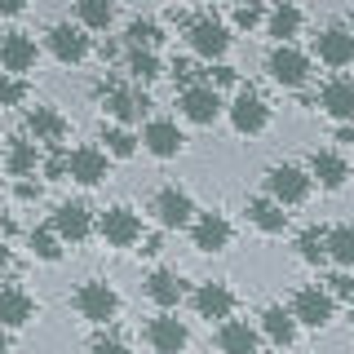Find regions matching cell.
I'll return each instance as SVG.
<instances>
[{"label": "cell", "mask_w": 354, "mask_h": 354, "mask_svg": "<svg viewBox=\"0 0 354 354\" xmlns=\"http://www.w3.org/2000/svg\"><path fill=\"white\" fill-rule=\"evenodd\" d=\"M124 40H129V49H147V53H155V44L164 40V31H160V22H155V18H133L129 31H124Z\"/></svg>", "instance_id": "1f68e13d"}, {"label": "cell", "mask_w": 354, "mask_h": 354, "mask_svg": "<svg viewBox=\"0 0 354 354\" xmlns=\"http://www.w3.org/2000/svg\"><path fill=\"white\" fill-rule=\"evenodd\" d=\"M49 230L62 243H84L88 235H93V213H88V204H80V199H66V204H58Z\"/></svg>", "instance_id": "7c38bea8"}, {"label": "cell", "mask_w": 354, "mask_h": 354, "mask_svg": "<svg viewBox=\"0 0 354 354\" xmlns=\"http://www.w3.org/2000/svg\"><path fill=\"white\" fill-rule=\"evenodd\" d=\"M36 58H40V49L27 31H5V36H0V71L5 75H18L22 80V75L36 66Z\"/></svg>", "instance_id": "5bb4252c"}, {"label": "cell", "mask_w": 354, "mask_h": 354, "mask_svg": "<svg viewBox=\"0 0 354 354\" xmlns=\"http://www.w3.org/2000/svg\"><path fill=\"white\" fill-rule=\"evenodd\" d=\"M142 147H147L155 160H173V155H182L186 138H182V129H177V120H147Z\"/></svg>", "instance_id": "ac0fdd59"}, {"label": "cell", "mask_w": 354, "mask_h": 354, "mask_svg": "<svg viewBox=\"0 0 354 354\" xmlns=\"http://www.w3.org/2000/svg\"><path fill=\"white\" fill-rule=\"evenodd\" d=\"M151 213H155V221H160L164 230H182V226H191V221L199 217L191 191H182V186H164V191L155 195Z\"/></svg>", "instance_id": "8992f818"}, {"label": "cell", "mask_w": 354, "mask_h": 354, "mask_svg": "<svg viewBox=\"0 0 354 354\" xmlns=\"http://www.w3.org/2000/svg\"><path fill=\"white\" fill-rule=\"evenodd\" d=\"M297 328H301V324L292 319V310H288V306H266L261 310V324H257V332L270 341L274 350H288V346H292V341H297Z\"/></svg>", "instance_id": "ffe728a7"}, {"label": "cell", "mask_w": 354, "mask_h": 354, "mask_svg": "<svg viewBox=\"0 0 354 354\" xmlns=\"http://www.w3.org/2000/svg\"><path fill=\"white\" fill-rule=\"evenodd\" d=\"M27 133H31L36 142H49V147H58V142L66 138V115H62L58 106L40 102V106L27 111Z\"/></svg>", "instance_id": "d4e9b609"}, {"label": "cell", "mask_w": 354, "mask_h": 354, "mask_svg": "<svg viewBox=\"0 0 354 354\" xmlns=\"http://www.w3.org/2000/svg\"><path fill=\"white\" fill-rule=\"evenodd\" d=\"M186 40H191V49L199 53V58H226L230 49V27L221 18H195L191 27H186Z\"/></svg>", "instance_id": "30bf717a"}, {"label": "cell", "mask_w": 354, "mask_h": 354, "mask_svg": "<svg viewBox=\"0 0 354 354\" xmlns=\"http://www.w3.org/2000/svg\"><path fill=\"white\" fill-rule=\"evenodd\" d=\"M36 164H40L36 142H27V138H9V147H5V169H9V177L27 182V177L36 173Z\"/></svg>", "instance_id": "f1b7e54d"}, {"label": "cell", "mask_w": 354, "mask_h": 354, "mask_svg": "<svg viewBox=\"0 0 354 354\" xmlns=\"http://www.w3.org/2000/svg\"><path fill=\"white\" fill-rule=\"evenodd\" d=\"M36 310L40 306L27 288H0V328H27Z\"/></svg>", "instance_id": "603a6c76"}, {"label": "cell", "mask_w": 354, "mask_h": 354, "mask_svg": "<svg viewBox=\"0 0 354 354\" xmlns=\"http://www.w3.org/2000/svg\"><path fill=\"white\" fill-rule=\"evenodd\" d=\"M310 177H315L324 191H341L350 182V160L341 151H315L310 155Z\"/></svg>", "instance_id": "7402d4cb"}, {"label": "cell", "mask_w": 354, "mask_h": 354, "mask_svg": "<svg viewBox=\"0 0 354 354\" xmlns=\"http://www.w3.org/2000/svg\"><path fill=\"white\" fill-rule=\"evenodd\" d=\"M147 297L160 306V315H173V306H182L186 297V283L177 270H151L147 274Z\"/></svg>", "instance_id": "484cf974"}, {"label": "cell", "mask_w": 354, "mask_h": 354, "mask_svg": "<svg viewBox=\"0 0 354 354\" xmlns=\"http://www.w3.org/2000/svg\"><path fill=\"white\" fill-rule=\"evenodd\" d=\"M44 173H49V177H62L66 173V155H53V160L44 164Z\"/></svg>", "instance_id": "b9f144b4"}, {"label": "cell", "mask_w": 354, "mask_h": 354, "mask_svg": "<svg viewBox=\"0 0 354 354\" xmlns=\"http://www.w3.org/2000/svg\"><path fill=\"white\" fill-rule=\"evenodd\" d=\"M0 14H9V18L22 14V0H0Z\"/></svg>", "instance_id": "7bdbcfd3"}, {"label": "cell", "mask_w": 354, "mask_h": 354, "mask_svg": "<svg viewBox=\"0 0 354 354\" xmlns=\"http://www.w3.org/2000/svg\"><path fill=\"white\" fill-rule=\"evenodd\" d=\"M310 186H315V177H310L306 169H297V164H274V169L266 173V191H270V199L279 208L306 204V199H310Z\"/></svg>", "instance_id": "7a4b0ae2"}, {"label": "cell", "mask_w": 354, "mask_h": 354, "mask_svg": "<svg viewBox=\"0 0 354 354\" xmlns=\"http://www.w3.org/2000/svg\"><path fill=\"white\" fill-rule=\"evenodd\" d=\"M319 106H324L337 124H350V120H354V80L332 75V80L319 88Z\"/></svg>", "instance_id": "44dd1931"}, {"label": "cell", "mask_w": 354, "mask_h": 354, "mask_svg": "<svg viewBox=\"0 0 354 354\" xmlns=\"http://www.w3.org/2000/svg\"><path fill=\"white\" fill-rule=\"evenodd\" d=\"M102 142H106V155H115V160H129L133 151H138V138H133L129 129H120V124H111V129H102Z\"/></svg>", "instance_id": "d590c367"}, {"label": "cell", "mask_w": 354, "mask_h": 354, "mask_svg": "<svg viewBox=\"0 0 354 354\" xmlns=\"http://www.w3.org/2000/svg\"><path fill=\"white\" fill-rule=\"evenodd\" d=\"M297 252H301V261H310V266L328 261V230H319V226H306L301 235H297Z\"/></svg>", "instance_id": "d6a6232c"}, {"label": "cell", "mask_w": 354, "mask_h": 354, "mask_svg": "<svg viewBox=\"0 0 354 354\" xmlns=\"http://www.w3.org/2000/svg\"><path fill=\"white\" fill-rule=\"evenodd\" d=\"M102 106L120 129H129L133 120H142L151 111L147 88H124V84H102Z\"/></svg>", "instance_id": "277c9868"}, {"label": "cell", "mask_w": 354, "mask_h": 354, "mask_svg": "<svg viewBox=\"0 0 354 354\" xmlns=\"http://www.w3.org/2000/svg\"><path fill=\"white\" fill-rule=\"evenodd\" d=\"M124 71H129V80L142 88V84H151L155 75L164 71V66H160V58H155V53H147V49H129V58H124Z\"/></svg>", "instance_id": "4dcf8cb0"}, {"label": "cell", "mask_w": 354, "mask_h": 354, "mask_svg": "<svg viewBox=\"0 0 354 354\" xmlns=\"http://www.w3.org/2000/svg\"><path fill=\"white\" fill-rule=\"evenodd\" d=\"M177 106H182V115L191 120V124H217L221 111H226L217 84H186L182 97H177Z\"/></svg>", "instance_id": "52a82bcc"}, {"label": "cell", "mask_w": 354, "mask_h": 354, "mask_svg": "<svg viewBox=\"0 0 354 354\" xmlns=\"http://www.w3.org/2000/svg\"><path fill=\"white\" fill-rule=\"evenodd\" d=\"M9 261H14V252H9V243H5V239H0V274H5V270H9Z\"/></svg>", "instance_id": "ee69618b"}, {"label": "cell", "mask_w": 354, "mask_h": 354, "mask_svg": "<svg viewBox=\"0 0 354 354\" xmlns=\"http://www.w3.org/2000/svg\"><path fill=\"white\" fill-rule=\"evenodd\" d=\"M0 354H9V332L0 328Z\"/></svg>", "instance_id": "bcb514c9"}, {"label": "cell", "mask_w": 354, "mask_h": 354, "mask_svg": "<svg viewBox=\"0 0 354 354\" xmlns=\"http://www.w3.org/2000/svg\"><path fill=\"white\" fill-rule=\"evenodd\" d=\"M337 142H354V120L350 124H337Z\"/></svg>", "instance_id": "f6af8a7d"}, {"label": "cell", "mask_w": 354, "mask_h": 354, "mask_svg": "<svg viewBox=\"0 0 354 354\" xmlns=\"http://www.w3.org/2000/svg\"><path fill=\"white\" fill-rule=\"evenodd\" d=\"M106 173H111V155L102 147H75L66 155V177L80 186H102Z\"/></svg>", "instance_id": "4fadbf2b"}, {"label": "cell", "mask_w": 354, "mask_h": 354, "mask_svg": "<svg viewBox=\"0 0 354 354\" xmlns=\"http://www.w3.org/2000/svg\"><path fill=\"white\" fill-rule=\"evenodd\" d=\"M71 306H75L80 319H88V324H111V319L120 315V292L111 283H102V279H84L75 288Z\"/></svg>", "instance_id": "6da1fadb"}, {"label": "cell", "mask_w": 354, "mask_h": 354, "mask_svg": "<svg viewBox=\"0 0 354 354\" xmlns=\"http://www.w3.org/2000/svg\"><path fill=\"white\" fill-rule=\"evenodd\" d=\"M243 213H248V221L261 230V235H283V226H288V213H283L279 204H274L270 195L248 199V208H243Z\"/></svg>", "instance_id": "4316f807"}, {"label": "cell", "mask_w": 354, "mask_h": 354, "mask_svg": "<svg viewBox=\"0 0 354 354\" xmlns=\"http://www.w3.org/2000/svg\"><path fill=\"white\" fill-rule=\"evenodd\" d=\"M226 111H230V124H235V133H243V138H252V133H261L266 124H270V106H266V97L252 93V88H239L235 102H230Z\"/></svg>", "instance_id": "8fae6325"}, {"label": "cell", "mask_w": 354, "mask_h": 354, "mask_svg": "<svg viewBox=\"0 0 354 354\" xmlns=\"http://www.w3.org/2000/svg\"><path fill=\"white\" fill-rule=\"evenodd\" d=\"M147 346L155 354H186L191 332H186V324L177 315H155L151 324H147Z\"/></svg>", "instance_id": "2e32d148"}, {"label": "cell", "mask_w": 354, "mask_h": 354, "mask_svg": "<svg viewBox=\"0 0 354 354\" xmlns=\"http://www.w3.org/2000/svg\"><path fill=\"white\" fill-rule=\"evenodd\" d=\"M44 40H49V53L58 62H66V66L84 62L88 53H93V40H88V31L80 27V22H53Z\"/></svg>", "instance_id": "5b68a950"}, {"label": "cell", "mask_w": 354, "mask_h": 354, "mask_svg": "<svg viewBox=\"0 0 354 354\" xmlns=\"http://www.w3.org/2000/svg\"><path fill=\"white\" fill-rule=\"evenodd\" d=\"M88 354H133L124 341H115V337H97L93 346H88Z\"/></svg>", "instance_id": "f35d334b"}, {"label": "cell", "mask_w": 354, "mask_h": 354, "mask_svg": "<svg viewBox=\"0 0 354 354\" xmlns=\"http://www.w3.org/2000/svg\"><path fill=\"white\" fill-rule=\"evenodd\" d=\"M27 102V84L18 75H5L0 71V106H22Z\"/></svg>", "instance_id": "8d00e7d4"}, {"label": "cell", "mask_w": 354, "mask_h": 354, "mask_svg": "<svg viewBox=\"0 0 354 354\" xmlns=\"http://www.w3.org/2000/svg\"><path fill=\"white\" fill-rule=\"evenodd\" d=\"M270 354H283V350H270Z\"/></svg>", "instance_id": "7dc6e473"}, {"label": "cell", "mask_w": 354, "mask_h": 354, "mask_svg": "<svg viewBox=\"0 0 354 354\" xmlns=\"http://www.w3.org/2000/svg\"><path fill=\"white\" fill-rule=\"evenodd\" d=\"M14 195L31 204V199H40V182H18V186H14Z\"/></svg>", "instance_id": "60d3db41"}, {"label": "cell", "mask_w": 354, "mask_h": 354, "mask_svg": "<svg viewBox=\"0 0 354 354\" xmlns=\"http://www.w3.org/2000/svg\"><path fill=\"white\" fill-rule=\"evenodd\" d=\"M261 332L248 324V319H226V324L217 328V350L221 354H261L257 350Z\"/></svg>", "instance_id": "cb8c5ba5"}, {"label": "cell", "mask_w": 354, "mask_h": 354, "mask_svg": "<svg viewBox=\"0 0 354 354\" xmlns=\"http://www.w3.org/2000/svg\"><path fill=\"white\" fill-rule=\"evenodd\" d=\"M27 243H31V257H40V261H62V239L53 235L49 226H44V230H31Z\"/></svg>", "instance_id": "e575fe53"}, {"label": "cell", "mask_w": 354, "mask_h": 354, "mask_svg": "<svg viewBox=\"0 0 354 354\" xmlns=\"http://www.w3.org/2000/svg\"><path fill=\"white\" fill-rule=\"evenodd\" d=\"M266 71H270V80L279 88H301L310 80V58L297 44H274L270 58H266Z\"/></svg>", "instance_id": "3957f363"}, {"label": "cell", "mask_w": 354, "mask_h": 354, "mask_svg": "<svg viewBox=\"0 0 354 354\" xmlns=\"http://www.w3.org/2000/svg\"><path fill=\"white\" fill-rule=\"evenodd\" d=\"M97 235H102L111 248H133V243L142 239V217L133 213V208L115 204V208H106V213L97 217Z\"/></svg>", "instance_id": "9c48e42d"}, {"label": "cell", "mask_w": 354, "mask_h": 354, "mask_svg": "<svg viewBox=\"0 0 354 354\" xmlns=\"http://www.w3.org/2000/svg\"><path fill=\"white\" fill-rule=\"evenodd\" d=\"M191 301H195V315L208 319V324H213V319H217V324H226V319L235 315V306H239L235 301V288H230V283H213V279L199 283Z\"/></svg>", "instance_id": "9a60e30c"}, {"label": "cell", "mask_w": 354, "mask_h": 354, "mask_svg": "<svg viewBox=\"0 0 354 354\" xmlns=\"http://www.w3.org/2000/svg\"><path fill=\"white\" fill-rule=\"evenodd\" d=\"M230 18H235V27H239V31H252V27H257V22L266 18V9H261V5H239Z\"/></svg>", "instance_id": "74e56055"}, {"label": "cell", "mask_w": 354, "mask_h": 354, "mask_svg": "<svg viewBox=\"0 0 354 354\" xmlns=\"http://www.w3.org/2000/svg\"><path fill=\"white\" fill-rule=\"evenodd\" d=\"M288 310H292V319H297L301 328H315V332H319V328L332 324V315H337V301H332L328 288H301V292L292 297V306H288Z\"/></svg>", "instance_id": "ba28073f"}, {"label": "cell", "mask_w": 354, "mask_h": 354, "mask_svg": "<svg viewBox=\"0 0 354 354\" xmlns=\"http://www.w3.org/2000/svg\"><path fill=\"white\" fill-rule=\"evenodd\" d=\"M75 22L84 31H106L115 22V5L111 0H75Z\"/></svg>", "instance_id": "f546056e"}, {"label": "cell", "mask_w": 354, "mask_h": 354, "mask_svg": "<svg viewBox=\"0 0 354 354\" xmlns=\"http://www.w3.org/2000/svg\"><path fill=\"white\" fill-rule=\"evenodd\" d=\"M301 27H306V14L297 5H274L266 14V31L274 36V44H292V36H301Z\"/></svg>", "instance_id": "83f0119b"}, {"label": "cell", "mask_w": 354, "mask_h": 354, "mask_svg": "<svg viewBox=\"0 0 354 354\" xmlns=\"http://www.w3.org/2000/svg\"><path fill=\"white\" fill-rule=\"evenodd\" d=\"M328 292H332V301H337V297H354V279H346V274H332V279H328Z\"/></svg>", "instance_id": "ab89813d"}, {"label": "cell", "mask_w": 354, "mask_h": 354, "mask_svg": "<svg viewBox=\"0 0 354 354\" xmlns=\"http://www.w3.org/2000/svg\"><path fill=\"white\" fill-rule=\"evenodd\" d=\"M230 239H235V230H230V221L221 213H199L191 221V243L199 252H226Z\"/></svg>", "instance_id": "e0dca14e"}, {"label": "cell", "mask_w": 354, "mask_h": 354, "mask_svg": "<svg viewBox=\"0 0 354 354\" xmlns=\"http://www.w3.org/2000/svg\"><path fill=\"white\" fill-rule=\"evenodd\" d=\"M315 53H319V62H328V66H350L354 62V31L350 27H324L315 36Z\"/></svg>", "instance_id": "d6986e66"}, {"label": "cell", "mask_w": 354, "mask_h": 354, "mask_svg": "<svg viewBox=\"0 0 354 354\" xmlns=\"http://www.w3.org/2000/svg\"><path fill=\"white\" fill-rule=\"evenodd\" d=\"M328 257L337 266H354V226H332L328 230Z\"/></svg>", "instance_id": "836d02e7"}]
</instances>
